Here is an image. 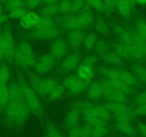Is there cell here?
<instances>
[{
	"label": "cell",
	"mask_w": 146,
	"mask_h": 137,
	"mask_svg": "<svg viewBox=\"0 0 146 137\" xmlns=\"http://www.w3.org/2000/svg\"><path fill=\"white\" fill-rule=\"evenodd\" d=\"M17 74L18 82L22 89L24 99L30 109L31 113H33L37 118L42 121L44 117V108L39 98V95L31 87L29 84L27 82L22 74L19 70L17 71Z\"/></svg>",
	"instance_id": "1"
},
{
	"label": "cell",
	"mask_w": 146,
	"mask_h": 137,
	"mask_svg": "<svg viewBox=\"0 0 146 137\" xmlns=\"http://www.w3.org/2000/svg\"><path fill=\"white\" fill-rule=\"evenodd\" d=\"M14 62L24 70H29L30 68L35 67L37 61L35 57L33 47L29 41L23 40L16 47Z\"/></svg>",
	"instance_id": "2"
},
{
	"label": "cell",
	"mask_w": 146,
	"mask_h": 137,
	"mask_svg": "<svg viewBox=\"0 0 146 137\" xmlns=\"http://www.w3.org/2000/svg\"><path fill=\"white\" fill-rule=\"evenodd\" d=\"M28 79V83L35 92L41 97H46L50 91L59 84L60 82L54 78H46L42 79L37 74L29 70H25Z\"/></svg>",
	"instance_id": "3"
},
{
	"label": "cell",
	"mask_w": 146,
	"mask_h": 137,
	"mask_svg": "<svg viewBox=\"0 0 146 137\" xmlns=\"http://www.w3.org/2000/svg\"><path fill=\"white\" fill-rule=\"evenodd\" d=\"M82 117L85 124L95 126L100 124H108L104 121L96 109V104L90 100L80 101Z\"/></svg>",
	"instance_id": "4"
},
{
	"label": "cell",
	"mask_w": 146,
	"mask_h": 137,
	"mask_svg": "<svg viewBox=\"0 0 146 137\" xmlns=\"http://www.w3.org/2000/svg\"><path fill=\"white\" fill-rule=\"evenodd\" d=\"M89 84V82L80 79L77 74L69 75L62 82L66 93L70 96H76L82 94L86 90Z\"/></svg>",
	"instance_id": "5"
},
{
	"label": "cell",
	"mask_w": 146,
	"mask_h": 137,
	"mask_svg": "<svg viewBox=\"0 0 146 137\" xmlns=\"http://www.w3.org/2000/svg\"><path fill=\"white\" fill-rule=\"evenodd\" d=\"M82 60V54L80 50L73 51L71 54L64 57L58 67V73L60 75L74 72L78 69Z\"/></svg>",
	"instance_id": "6"
},
{
	"label": "cell",
	"mask_w": 146,
	"mask_h": 137,
	"mask_svg": "<svg viewBox=\"0 0 146 137\" xmlns=\"http://www.w3.org/2000/svg\"><path fill=\"white\" fill-rule=\"evenodd\" d=\"M2 42L4 49V61L9 63L12 62L14 61V56L16 47L13 33L11 30V28L7 25H6L2 29Z\"/></svg>",
	"instance_id": "7"
},
{
	"label": "cell",
	"mask_w": 146,
	"mask_h": 137,
	"mask_svg": "<svg viewBox=\"0 0 146 137\" xmlns=\"http://www.w3.org/2000/svg\"><path fill=\"white\" fill-rule=\"evenodd\" d=\"M62 34V30L60 26L54 25L48 29L41 30H33V32L25 35V38L39 40H51L59 38Z\"/></svg>",
	"instance_id": "8"
},
{
	"label": "cell",
	"mask_w": 146,
	"mask_h": 137,
	"mask_svg": "<svg viewBox=\"0 0 146 137\" xmlns=\"http://www.w3.org/2000/svg\"><path fill=\"white\" fill-rule=\"evenodd\" d=\"M81 115L82 109L80 101H75L72 102L64 119V127L66 129L69 130L78 126Z\"/></svg>",
	"instance_id": "9"
},
{
	"label": "cell",
	"mask_w": 146,
	"mask_h": 137,
	"mask_svg": "<svg viewBox=\"0 0 146 137\" xmlns=\"http://www.w3.org/2000/svg\"><path fill=\"white\" fill-rule=\"evenodd\" d=\"M55 22L58 24V26H60L61 29L68 31V32L77 29H85L78 19V16L76 15L71 14L57 16Z\"/></svg>",
	"instance_id": "10"
},
{
	"label": "cell",
	"mask_w": 146,
	"mask_h": 137,
	"mask_svg": "<svg viewBox=\"0 0 146 137\" xmlns=\"http://www.w3.org/2000/svg\"><path fill=\"white\" fill-rule=\"evenodd\" d=\"M101 83L106 87L110 89H113V90L117 91V92L124 93L125 94L127 95L128 96H134L136 94V89L135 88L126 85L125 84L123 83L119 80L115 79H108L102 78L100 80Z\"/></svg>",
	"instance_id": "11"
},
{
	"label": "cell",
	"mask_w": 146,
	"mask_h": 137,
	"mask_svg": "<svg viewBox=\"0 0 146 137\" xmlns=\"http://www.w3.org/2000/svg\"><path fill=\"white\" fill-rule=\"evenodd\" d=\"M86 37V32L83 29H77L69 31L67 34V44L73 50H79L80 47L83 44Z\"/></svg>",
	"instance_id": "12"
},
{
	"label": "cell",
	"mask_w": 146,
	"mask_h": 137,
	"mask_svg": "<svg viewBox=\"0 0 146 137\" xmlns=\"http://www.w3.org/2000/svg\"><path fill=\"white\" fill-rule=\"evenodd\" d=\"M68 44L62 38H57L50 45V54L55 60H62L68 52Z\"/></svg>",
	"instance_id": "13"
},
{
	"label": "cell",
	"mask_w": 146,
	"mask_h": 137,
	"mask_svg": "<svg viewBox=\"0 0 146 137\" xmlns=\"http://www.w3.org/2000/svg\"><path fill=\"white\" fill-rule=\"evenodd\" d=\"M102 99H103L105 101L127 104L130 96L125 94L124 93H122V92H117V91L113 90V89L106 87V86H105L104 85H102Z\"/></svg>",
	"instance_id": "14"
},
{
	"label": "cell",
	"mask_w": 146,
	"mask_h": 137,
	"mask_svg": "<svg viewBox=\"0 0 146 137\" xmlns=\"http://www.w3.org/2000/svg\"><path fill=\"white\" fill-rule=\"evenodd\" d=\"M55 59L51 54H46L37 61L34 69L37 74H46L52 69L55 65Z\"/></svg>",
	"instance_id": "15"
},
{
	"label": "cell",
	"mask_w": 146,
	"mask_h": 137,
	"mask_svg": "<svg viewBox=\"0 0 146 137\" xmlns=\"http://www.w3.org/2000/svg\"><path fill=\"white\" fill-rule=\"evenodd\" d=\"M86 90L88 100L98 101L102 99V86L100 80L92 81Z\"/></svg>",
	"instance_id": "16"
},
{
	"label": "cell",
	"mask_w": 146,
	"mask_h": 137,
	"mask_svg": "<svg viewBox=\"0 0 146 137\" xmlns=\"http://www.w3.org/2000/svg\"><path fill=\"white\" fill-rule=\"evenodd\" d=\"M117 80L120 81L127 86H131L135 89L140 86L141 84V83L137 80V78L133 75L131 72L127 70L126 68H123V67H120L118 77H117Z\"/></svg>",
	"instance_id": "17"
},
{
	"label": "cell",
	"mask_w": 146,
	"mask_h": 137,
	"mask_svg": "<svg viewBox=\"0 0 146 137\" xmlns=\"http://www.w3.org/2000/svg\"><path fill=\"white\" fill-rule=\"evenodd\" d=\"M76 16L80 23L82 24L84 29L90 27L94 22V14L92 12V9L88 7H84L82 9H81L78 13H77Z\"/></svg>",
	"instance_id": "18"
},
{
	"label": "cell",
	"mask_w": 146,
	"mask_h": 137,
	"mask_svg": "<svg viewBox=\"0 0 146 137\" xmlns=\"http://www.w3.org/2000/svg\"><path fill=\"white\" fill-rule=\"evenodd\" d=\"M40 19V16L35 12H27L25 16L20 19L19 24L23 29H33Z\"/></svg>",
	"instance_id": "19"
},
{
	"label": "cell",
	"mask_w": 146,
	"mask_h": 137,
	"mask_svg": "<svg viewBox=\"0 0 146 137\" xmlns=\"http://www.w3.org/2000/svg\"><path fill=\"white\" fill-rule=\"evenodd\" d=\"M100 59L104 62L108 63V64H111V65L115 66V67H125V60L122 57H120L117 53L115 52L114 51H110V50L106 54L102 56Z\"/></svg>",
	"instance_id": "20"
},
{
	"label": "cell",
	"mask_w": 146,
	"mask_h": 137,
	"mask_svg": "<svg viewBox=\"0 0 146 137\" xmlns=\"http://www.w3.org/2000/svg\"><path fill=\"white\" fill-rule=\"evenodd\" d=\"M130 72L141 84H146V66L140 62H133L130 67Z\"/></svg>",
	"instance_id": "21"
},
{
	"label": "cell",
	"mask_w": 146,
	"mask_h": 137,
	"mask_svg": "<svg viewBox=\"0 0 146 137\" xmlns=\"http://www.w3.org/2000/svg\"><path fill=\"white\" fill-rule=\"evenodd\" d=\"M135 5H133L129 0H119L116 7L118 9L120 15L125 19L130 17L135 9Z\"/></svg>",
	"instance_id": "22"
},
{
	"label": "cell",
	"mask_w": 146,
	"mask_h": 137,
	"mask_svg": "<svg viewBox=\"0 0 146 137\" xmlns=\"http://www.w3.org/2000/svg\"><path fill=\"white\" fill-rule=\"evenodd\" d=\"M77 75L82 80L90 83L95 76V71L93 68L87 66L80 65L77 69Z\"/></svg>",
	"instance_id": "23"
},
{
	"label": "cell",
	"mask_w": 146,
	"mask_h": 137,
	"mask_svg": "<svg viewBox=\"0 0 146 137\" xmlns=\"http://www.w3.org/2000/svg\"><path fill=\"white\" fill-rule=\"evenodd\" d=\"M115 127L120 132L127 134L130 136H134L136 133V128L131 122L129 121H115Z\"/></svg>",
	"instance_id": "24"
},
{
	"label": "cell",
	"mask_w": 146,
	"mask_h": 137,
	"mask_svg": "<svg viewBox=\"0 0 146 137\" xmlns=\"http://www.w3.org/2000/svg\"><path fill=\"white\" fill-rule=\"evenodd\" d=\"M95 28L98 34L104 37H108L110 34V27L106 21L101 16H98L95 20Z\"/></svg>",
	"instance_id": "25"
},
{
	"label": "cell",
	"mask_w": 146,
	"mask_h": 137,
	"mask_svg": "<svg viewBox=\"0 0 146 137\" xmlns=\"http://www.w3.org/2000/svg\"><path fill=\"white\" fill-rule=\"evenodd\" d=\"M66 91L65 89L64 88V86H62V84H59L56 85V86L50 91V92L48 94L47 97L49 101H58L59 99H62Z\"/></svg>",
	"instance_id": "26"
},
{
	"label": "cell",
	"mask_w": 146,
	"mask_h": 137,
	"mask_svg": "<svg viewBox=\"0 0 146 137\" xmlns=\"http://www.w3.org/2000/svg\"><path fill=\"white\" fill-rule=\"evenodd\" d=\"M9 85H0V115L4 113L9 101Z\"/></svg>",
	"instance_id": "27"
},
{
	"label": "cell",
	"mask_w": 146,
	"mask_h": 137,
	"mask_svg": "<svg viewBox=\"0 0 146 137\" xmlns=\"http://www.w3.org/2000/svg\"><path fill=\"white\" fill-rule=\"evenodd\" d=\"M10 79V69L7 63L2 62L0 65V85H8Z\"/></svg>",
	"instance_id": "28"
},
{
	"label": "cell",
	"mask_w": 146,
	"mask_h": 137,
	"mask_svg": "<svg viewBox=\"0 0 146 137\" xmlns=\"http://www.w3.org/2000/svg\"><path fill=\"white\" fill-rule=\"evenodd\" d=\"M110 47H111V44H110L108 41H106L105 40L98 39L94 49H95V51L97 55H98V57L100 58L102 56H103L104 54H106L108 51H110Z\"/></svg>",
	"instance_id": "29"
},
{
	"label": "cell",
	"mask_w": 146,
	"mask_h": 137,
	"mask_svg": "<svg viewBox=\"0 0 146 137\" xmlns=\"http://www.w3.org/2000/svg\"><path fill=\"white\" fill-rule=\"evenodd\" d=\"M55 24V22L52 19V18L42 16L40 20L37 22L33 30H41V29H48V28L54 26Z\"/></svg>",
	"instance_id": "30"
},
{
	"label": "cell",
	"mask_w": 146,
	"mask_h": 137,
	"mask_svg": "<svg viewBox=\"0 0 146 137\" xmlns=\"http://www.w3.org/2000/svg\"><path fill=\"white\" fill-rule=\"evenodd\" d=\"M134 27L139 35L146 41V20L143 16H137Z\"/></svg>",
	"instance_id": "31"
},
{
	"label": "cell",
	"mask_w": 146,
	"mask_h": 137,
	"mask_svg": "<svg viewBox=\"0 0 146 137\" xmlns=\"http://www.w3.org/2000/svg\"><path fill=\"white\" fill-rule=\"evenodd\" d=\"M98 40V35L95 33H90L88 35H86L83 42V45L85 49L88 51H92L95 49V44H96Z\"/></svg>",
	"instance_id": "32"
},
{
	"label": "cell",
	"mask_w": 146,
	"mask_h": 137,
	"mask_svg": "<svg viewBox=\"0 0 146 137\" xmlns=\"http://www.w3.org/2000/svg\"><path fill=\"white\" fill-rule=\"evenodd\" d=\"M109 131L108 124L95 126H92L91 137H104L109 133Z\"/></svg>",
	"instance_id": "33"
},
{
	"label": "cell",
	"mask_w": 146,
	"mask_h": 137,
	"mask_svg": "<svg viewBox=\"0 0 146 137\" xmlns=\"http://www.w3.org/2000/svg\"><path fill=\"white\" fill-rule=\"evenodd\" d=\"M59 13L57 5H46L41 9V14L42 16L52 18Z\"/></svg>",
	"instance_id": "34"
},
{
	"label": "cell",
	"mask_w": 146,
	"mask_h": 137,
	"mask_svg": "<svg viewBox=\"0 0 146 137\" xmlns=\"http://www.w3.org/2000/svg\"><path fill=\"white\" fill-rule=\"evenodd\" d=\"M5 7L9 12L25 7V0H8L5 3Z\"/></svg>",
	"instance_id": "35"
},
{
	"label": "cell",
	"mask_w": 146,
	"mask_h": 137,
	"mask_svg": "<svg viewBox=\"0 0 146 137\" xmlns=\"http://www.w3.org/2000/svg\"><path fill=\"white\" fill-rule=\"evenodd\" d=\"M58 6L59 13L62 15L70 14L72 12V2L71 0H63L60 2Z\"/></svg>",
	"instance_id": "36"
},
{
	"label": "cell",
	"mask_w": 146,
	"mask_h": 137,
	"mask_svg": "<svg viewBox=\"0 0 146 137\" xmlns=\"http://www.w3.org/2000/svg\"><path fill=\"white\" fill-rule=\"evenodd\" d=\"M85 7L94 8L98 12L103 13V0H85Z\"/></svg>",
	"instance_id": "37"
},
{
	"label": "cell",
	"mask_w": 146,
	"mask_h": 137,
	"mask_svg": "<svg viewBox=\"0 0 146 137\" xmlns=\"http://www.w3.org/2000/svg\"><path fill=\"white\" fill-rule=\"evenodd\" d=\"M119 0H103V13L110 14L117 6Z\"/></svg>",
	"instance_id": "38"
},
{
	"label": "cell",
	"mask_w": 146,
	"mask_h": 137,
	"mask_svg": "<svg viewBox=\"0 0 146 137\" xmlns=\"http://www.w3.org/2000/svg\"><path fill=\"white\" fill-rule=\"evenodd\" d=\"M98 62V57L95 55H89L81 60V62L80 65L87 66V67H91V68H95V66L97 65V63Z\"/></svg>",
	"instance_id": "39"
},
{
	"label": "cell",
	"mask_w": 146,
	"mask_h": 137,
	"mask_svg": "<svg viewBox=\"0 0 146 137\" xmlns=\"http://www.w3.org/2000/svg\"><path fill=\"white\" fill-rule=\"evenodd\" d=\"M133 102L135 106L146 104V89L136 94L133 97Z\"/></svg>",
	"instance_id": "40"
},
{
	"label": "cell",
	"mask_w": 146,
	"mask_h": 137,
	"mask_svg": "<svg viewBox=\"0 0 146 137\" xmlns=\"http://www.w3.org/2000/svg\"><path fill=\"white\" fill-rule=\"evenodd\" d=\"M72 12L71 14L78 13L85 6V0H71Z\"/></svg>",
	"instance_id": "41"
},
{
	"label": "cell",
	"mask_w": 146,
	"mask_h": 137,
	"mask_svg": "<svg viewBox=\"0 0 146 137\" xmlns=\"http://www.w3.org/2000/svg\"><path fill=\"white\" fill-rule=\"evenodd\" d=\"M27 10L25 9V7L23 8H19V9H15L11 12H9L8 16L12 19H22V17L25 16L27 14Z\"/></svg>",
	"instance_id": "42"
},
{
	"label": "cell",
	"mask_w": 146,
	"mask_h": 137,
	"mask_svg": "<svg viewBox=\"0 0 146 137\" xmlns=\"http://www.w3.org/2000/svg\"><path fill=\"white\" fill-rule=\"evenodd\" d=\"M47 137H64L60 131L54 128V126H51L50 124L47 125Z\"/></svg>",
	"instance_id": "43"
},
{
	"label": "cell",
	"mask_w": 146,
	"mask_h": 137,
	"mask_svg": "<svg viewBox=\"0 0 146 137\" xmlns=\"http://www.w3.org/2000/svg\"><path fill=\"white\" fill-rule=\"evenodd\" d=\"M92 126L85 124L80 126V137H91Z\"/></svg>",
	"instance_id": "44"
},
{
	"label": "cell",
	"mask_w": 146,
	"mask_h": 137,
	"mask_svg": "<svg viewBox=\"0 0 146 137\" xmlns=\"http://www.w3.org/2000/svg\"><path fill=\"white\" fill-rule=\"evenodd\" d=\"M133 111H134L135 117H137V116H146V104L135 106L133 108Z\"/></svg>",
	"instance_id": "45"
},
{
	"label": "cell",
	"mask_w": 146,
	"mask_h": 137,
	"mask_svg": "<svg viewBox=\"0 0 146 137\" xmlns=\"http://www.w3.org/2000/svg\"><path fill=\"white\" fill-rule=\"evenodd\" d=\"M43 0H25V7L34 9L38 6Z\"/></svg>",
	"instance_id": "46"
},
{
	"label": "cell",
	"mask_w": 146,
	"mask_h": 137,
	"mask_svg": "<svg viewBox=\"0 0 146 137\" xmlns=\"http://www.w3.org/2000/svg\"><path fill=\"white\" fill-rule=\"evenodd\" d=\"M68 137H80V126H76L69 129Z\"/></svg>",
	"instance_id": "47"
},
{
	"label": "cell",
	"mask_w": 146,
	"mask_h": 137,
	"mask_svg": "<svg viewBox=\"0 0 146 137\" xmlns=\"http://www.w3.org/2000/svg\"><path fill=\"white\" fill-rule=\"evenodd\" d=\"M136 129L143 136L146 137V124L143 122H138L136 125Z\"/></svg>",
	"instance_id": "48"
},
{
	"label": "cell",
	"mask_w": 146,
	"mask_h": 137,
	"mask_svg": "<svg viewBox=\"0 0 146 137\" xmlns=\"http://www.w3.org/2000/svg\"><path fill=\"white\" fill-rule=\"evenodd\" d=\"M4 61V49L2 42V30L0 29V65Z\"/></svg>",
	"instance_id": "49"
},
{
	"label": "cell",
	"mask_w": 146,
	"mask_h": 137,
	"mask_svg": "<svg viewBox=\"0 0 146 137\" xmlns=\"http://www.w3.org/2000/svg\"><path fill=\"white\" fill-rule=\"evenodd\" d=\"M8 18H9L8 15L2 13V12H0V25H2V24L5 23L7 20Z\"/></svg>",
	"instance_id": "50"
},
{
	"label": "cell",
	"mask_w": 146,
	"mask_h": 137,
	"mask_svg": "<svg viewBox=\"0 0 146 137\" xmlns=\"http://www.w3.org/2000/svg\"><path fill=\"white\" fill-rule=\"evenodd\" d=\"M59 0H43L45 5H57Z\"/></svg>",
	"instance_id": "51"
},
{
	"label": "cell",
	"mask_w": 146,
	"mask_h": 137,
	"mask_svg": "<svg viewBox=\"0 0 146 137\" xmlns=\"http://www.w3.org/2000/svg\"><path fill=\"white\" fill-rule=\"evenodd\" d=\"M135 1L136 4H138V5H146V0H135Z\"/></svg>",
	"instance_id": "52"
},
{
	"label": "cell",
	"mask_w": 146,
	"mask_h": 137,
	"mask_svg": "<svg viewBox=\"0 0 146 137\" xmlns=\"http://www.w3.org/2000/svg\"><path fill=\"white\" fill-rule=\"evenodd\" d=\"M8 0H0V2H2V3H6Z\"/></svg>",
	"instance_id": "53"
},
{
	"label": "cell",
	"mask_w": 146,
	"mask_h": 137,
	"mask_svg": "<svg viewBox=\"0 0 146 137\" xmlns=\"http://www.w3.org/2000/svg\"><path fill=\"white\" fill-rule=\"evenodd\" d=\"M1 10H2V7H1V5H0V12H1Z\"/></svg>",
	"instance_id": "54"
},
{
	"label": "cell",
	"mask_w": 146,
	"mask_h": 137,
	"mask_svg": "<svg viewBox=\"0 0 146 137\" xmlns=\"http://www.w3.org/2000/svg\"><path fill=\"white\" fill-rule=\"evenodd\" d=\"M130 137H135V136H130Z\"/></svg>",
	"instance_id": "55"
},
{
	"label": "cell",
	"mask_w": 146,
	"mask_h": 137,
	"mask_svg": "<svg viewBox=\"0 0 146 137\" xmlns=\"http://www.w3.org/2000/svg\"><path fill=\"white\" fill-rule=\"evenodd\" d=\"M145 62H146V59H145Z\"/></svg>",
	"instance_id": "56"
},
{
	"label": "cell",
	"mask_w": 146,
	"mask_h": 137,
	"mask_svg": "<svg viewBox=\"0 0 146 137\" xmlns=\"http://www.w3.org/2000/svg\"><path fill=\"white\" fill-rule=\"evenodd\" d=\"M45 137H47V136H45Z\"/></svg>",
	"instance_id": "57"
}]
</instances>
